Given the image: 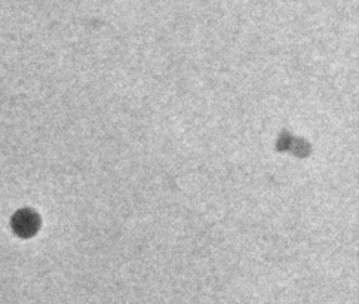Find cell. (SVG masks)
Listing matches in <instances>:
<instances>
[{"mask_svg": "<svg viewBox=\"0 0 359 304\" xmlns=\"http://www.w3.org/2000/svg\"><path fill=\"white\" fill-rule=\"evenodd\" d=\"M37 227H39V219L32 211H18L12 219V229L20 236H32Z\"/></svg>", "mask_w": 359, "mask_h": 304, "instance_id": "obj_1", "label": "cell"}]
</instances>
